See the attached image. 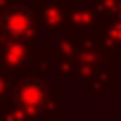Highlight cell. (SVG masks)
<instances>
[{
  "mask_svg": "<svg viewBox=\"0 0 121 121\" xmlns=\"http://www.w3.org/2000/svg\"><path fill=\"white\" fill-rule=\"evenodd\" d=\"M3 29L12 38H26L33 29V17L26 7H12L3 17Z\"/></svg>",
  "mask_w": 121,
  "mask_h": 121,
  "instance_id": "obj_1",
  "label": "cell"
},
{
  "mask_svg": "<svg viewBox=\"0 0 121 121\" xmlns=\"http://www.w3.org/2000/svg\"><path fill=\"white\" fill-rule=\"evenodd\" d=\"M19 102H22L24 107H38V104L43 102V88H40L36 81L26 83V86L19 90Z\"/></svg>",
  "mask_w": 121,
  "mask_h": 121,
  "instance_id": "obj_2",
  "label": "cell"
}]
</instances>
